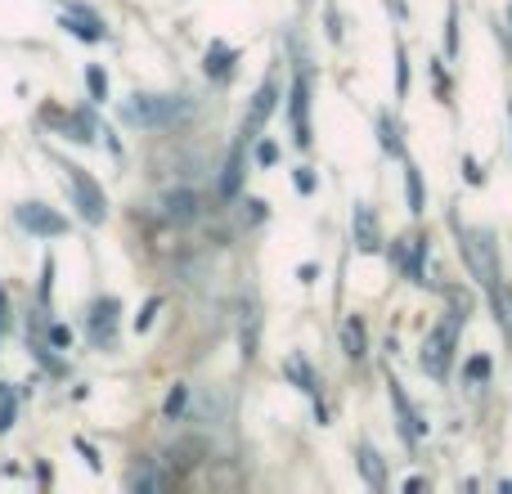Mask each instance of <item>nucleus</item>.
Segmentation results:
<instances>
[{"instance_id": "3", "label": "nucleus", "mask_w": 512, "mask_h": 494, "mask_svg": "<svg viewBox=\"0 0 512 494\" xmlns=\"http://www.w3.org/2000/svg\"><path fill=\"white\" fill-rule=\"evenodd\" d=\"M176 113H185V104H171L167 95H131V104H126V117L140 126H162Z\"/></svg>"}, {"instance_id": "23", "label": "nucleus", "mask_w": 512, "mask_h": 494, "mask_svg": "<svg viewBox=\"0 0 512 494\" xmlns=\"http://www.w3.org/2000/svg\"><path fill=\"white\" fill-rule=\"evenodd\" d=\"M486 378H490V360L486 355H477V360L468 364V382H486Z\"/></svg>"}, {"instance_id": "14", "label": "nucleus", "mask_w": 512, "mask_h": 494, "mask_svg": "<svg viewBox=\"0 0 512 494\" xmlns=\"http://www.w3.org/2000/svg\"><path fill=\"white\" fill-rule=\"evenodd\" d=\"M405 198H409V212H423L427 207V185H423V171L414 167V162H405Z\"/></svg>"}, {"instance_id": "7", "label": "nucleus", "mask_w": 512, "mask_h": 494, "mask_svg": "<svg viewBox=\"0 0 512 494\" xmlns=\"http://www.w3.org/2000/svg\"><path fill=\"white\" fill-rule=\"evenodd\" d=\"M288 113H292V135H297V144L306 149V144H310V122H306V113H310V81H306V77L292 81V104H288Z\"/></svg>"}, {"instance_id": "8", "label": "nucleus", "mask_w": 512, "mask_h": 494, "mask_svg": "<svg viewBox=\"0 0 512 494\" xmlns=\"http://www.w3.org/2000/svg\"><path fill=\"white\" fill-rule=\"evenodd\" d=\"M396 261H400V270H405V279L427 283V239H400Z\"/></svg>"}, {"instance_id": "12", "label": "nucleus", "mask_w": 512, "mask_h": 494, "mask_svg": "<svg viewBox=\"0 0 512 494\" xmlns=\"http://www.w3.org/2000/svg\"><path fill=\"white\" fill-rule=\"evenodd\" d=\"M342 346H346V355H351V360H364V351H369V337H364V319L360 315H351L342 324Z\"/></svg>"}, {"instance_id": "20", "label": "nucleus", "mask_w": 512, "mask_h": 494, "mask_svg": "<svg viewBox=\"0 0 512 494\" xmlns=\"http://www.w3.org/2000/svg\"><path fill=\"white\" fill-rule=\"evenodd\" d=\"M409 90V63H405V45H396V95Z\"/></svg>"}, {"instance_id": "10", "label": "nucleus", "mask_w": 512, "mask_h": 494, "mask_svg": "<svg viewBox=\"0 0 512 494\" xmlns=\"http://www.w3.org/2000/svg\"><path fill=\"white\" fill-rule=\"evenodd\" d=\"M351 225H355V247H360V252H378V247H382V239H378V221H373V212H369L364 203H355Z\"/></svg>"}, {"instance_id": "5", "label": "nucleus", "mask_w": 512, "mask_h": 494, "mask_svg": "<svg viewBox=\"0 0 512 494\" xmlns=\"http://www.w3.org/2000/svg\"><path fill=\"white\" fill-rule=\"evenodd\" d=\"M59 23L68 27V32L77 36V41H86V45H99V41H104V36H108L104 18H95L86 5H68V9H63V18H59Z\"/></svg>"}, {"instance_id": "22", "label": "nucleus", "mask_w": 512, "mask_h": 494, "mask_svg": "<svg viewBox=\"0 0 512 494\" xmlns=\"http://www.w3.org/2000/svg\"><path fill=\"white\" fill-rule=\"evenodd\" d=\"M68 346H72V328L54 324V328H50V351H68Z\"/></svg>"}, {"instance_id": "21", "label": "nucleus", "mask_w": 512, "mask_h": 494, "mask_svg": "<svg viewBox=\"0 0 512 494\" xmlns=\"http://www.w3.org/2000/svg\"><path fill=\"white\" fill-rule=\"evenodd\" d=\"M9 427H14V396L0 391V432H9Z\"/></svg>"}, {"instance_id": "28", "label": "nucleus", "mask_w": 512, "mask_h": 494, "mask_svg": "<svg viewBox=\"0 0 512 494\" xmlns=\"http://www.w3.org/2000/svg\"><path fill=\"white\" fill-rule=\"evenodd\" d=\"M463 171H468V180H472V185H481V167H477V162H472V158H463Z\"/></svg>"}, {"instance_id": "15", "label": "nucleus", "mask_w": 512, "mask_h": 494, "mask_svg": "<svg viewBox=\"0 0 512 494\" xmlns=\"http://www.w3.org/2000/svg\"><path fill=\"white\" fill-rule=\"evenodd\" d=\"M234 59H239V50H230V45H221L216 41L212 50H207V77H230V68H234Z\"/></svg>"}, {"instance_id": "4", "label": "nucleus", "mask_w": 512, "mask_h": 494, "mask_svg": "<svg viewBox=\"0 0 512 494\" xmlns=\"http://www.w3.org/2000/svg\"><path fill=\"white\" fill-rule=\"evenodd\" d=\"M274 108H279V86H274V81H261V90L252 95L248 117H243V140H256V135H261V126L274 117Z\"/></svg>"}, {"instance_id": "9", "label": "nucleus", "mask_w": 512, "mask_h": 494, "mask_svg": "<svg viewBox=\"0 0 512 494\" xmlns=\"http://www.w3.org/2000/svg\"><path fill=\"white\" fill-rule=\"evenodd\" d=\"M117 297H99L95 306H90V333H95V342H113V328H117Z\"/></svg>"}, {"instance_id": "11", "label": "nucleus", "mask_w": 512, "mask_h": 494, "mask_svg": "<svg viewBox=\"0 0 512 494\" xmlns=\"http://www.w3.org/2000/svg\"><path fill=\"white\" fill-rule=\"evenodd\" d=\"M162 212H167V221H194L198 198L189 194V189H176V194L162 198Z\"/></svg>"}, {"instance_id": "25", "label": "nucleus", "mask_w": 512, "mask_h": 494, "mask_svg": "<svg viewBox=\"0 0 512 494\" xmlns=\"http://www.w3.org/2000/svg\"><path fill=\"white\" fill-rule=\"evenodd\" d=\"M256 162H261V167H274V162H279V149H274L270 140L256 144Z\"/></svg>"}, {"instance_id": "17", "label": "nucleus", "mask_w": 512, "mask_h": 494, "mask_svg": "<svg viewBox=\"0 0 512 494\" xmlns=\"http://www.w3.org/2000/svg\"><path fill=\"white\" fill-rule=\"evenodd\" d=\"M288 378L297 382L301 391H310V396H315V373H310V364L301 360V355H292V360H288Z\"/></svg>"}, {"instance_id": "6", "label": "nucleus", "mask_w": 512, "mask_h": 494, "mask_svg": "<svg viewBox=\"0 0 512 494\" xmlns=\"http://www.w3.org/2000/svg\"><path fill=\"white\" fill-rule=\"evenodd\" d=\"M450 351H454V328H436V333L423 342V369L432 373V378H445Z\"/></svg>"}, {"instance_id": "24", "label": "nucleus", "mask_w": 512, "mask_h": 494, "mask_svg": "<svg viewBox=\"0 0 512 494\" xmlns=\"http://www.w3.org/2000/svg\"><path fill=\"white\" fill-rule=\"evenodd\" d=\"M185 400H189V391H185V387H176V391H171V396H167V418H180V409H185Z\"/></svg>"}, {"instance_id": "27", "label": "nucleus", "mask_w": 512, "mask_h": 494, "mask_svg": "<svg viewBox=\"0 0 512 494\" xmlns=\"http://www.w3.org/2000/svg\"><path fill=\"white\" fill-rule=\"evenodd\" d=\"M297 189H301V194H315V176H310V171H306V167H301V171H297Z\"/></svg>"}, {"instance_id": "1", "label": "nucleus", "mask_w": 512, "mask_h": 494, "mask_svg": "<svg viewBox=\"0 0 512 494\" xmlns=\"http://www.w3.org/2000/svg\"><path fill=\"white\" fill-rule=\"evenodd\" d=\"M63 180H68V189H72V207L81 212V221H86V225H104L108 198H104V189L95 185V176H90L86 167H77V162H63Z\"/></svg>"}, {"instance_id": "26", "label": "nucleus", "mask_w": 512, "mask_h": 494, "mask_svg": "<svg viewBox=\"0 0 512 494\" xmlns=\"http://www.w3.org/2000/svg\"><path fill=\"white\" fill-rule=\"evenodd\" d=\"M158 306H162V301H158V297H153V301H149V306H144V315H135V328H140V333H144V328H149V324H153V315H158Z\"/></svg>"}, {"instance_id": "19", "label": "nucleus", "mask_w": 512, "mask_h": 494, "mask_svg": "<svg viewBox=\"0 0 512 494\" xmlns=\"http://www.w3.org/2000/svg\"><path fill=\"white\" fill-rule=\"evenodd\" d=\"M378 131H382V149H387V153H400V140H396V122H391L387 113L378 117Z\"/></svg>"}, {"instance_id": "18", "label": "nucleus", "mask_w": 512, "mask_h": 494, "mask_svg": "<svg viewBox=\"0 0 512 494\" xmlns=\"http://www.w3.org/2000/svg\"><path fill=\"white\" fill-rule=\"evenodd\" d=\"M86 90H90V99H108V72L99 63L86 68Z\"/></svg>"}, {"instance_id": "29", "label": "nucleus", "mask_w": 512, "mask_h": 494, "mask_svg": "<svg viewBox=\"0 0 512 494\" xmlns=\"http://www.w3.org/2000/svg\"><path fill=\"white\" fill-rule=\"evenodd\" d=\"M77 450H81V454H86V463H90V468H95V472H99V454H95V450H90V445H86V441H77Z\"/></svg>"}, {"instance_id": "16", "label": "nucleus", "mask_w": 512, "mask_h": 494, "mask_svg": "<svg viewBox=\"0 0 512 494\" xmlns=\"http://www.w3.org/2000/svg\"><path fill=\"white\" fill-rule=\"evenodd\" d=\"M360 472H364V481H369L373 490L387 486V468H382V459H378V450H373V445H360Z\"/></svg>"}, {"instance_id": "13", "label": "nucleus", "mask_w": 512, "mask_h": 494, "mask_svg": "<svg viewBox=\"0 0 512 494\" xmlns=\"http://www.w3.org/2000/svg\"><path fill=\"white\" fill-rule=\"evenodd\" d=\"M243 144H248V140H239V144H234L230 162H225V176H221V198H234V194H239V185H243Z\"/></svg>"}, {"instance_id": "2", "label": "nucleus", "mask_w": 512, "mask_h": 494, "mask_svg": "<svg viewBox=\"0 0 512 494\" xmlns=\"http://www.w3.org/2000/svg\"><path fill=\"white\" fill-rule=\"evenodd\" d=\"M18 225H23L27 234H36V239H59V234H68V221H63L54 207L45 203H18Z\"/></svg>"}]
</instances>
